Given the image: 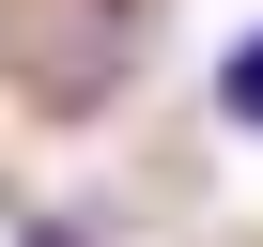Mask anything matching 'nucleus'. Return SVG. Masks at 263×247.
Returning a JSON list of instances; mask_svg holds the SVG:
<instances>
[{"label":"nucleus","instance_id":"obj_2","mask_svg":"<svg viewBox=\"0 0 263 247\" xmlns=\"http://www.w3.org/2000/svg\"><path fill=\"white\" fill-rule=\"evenodd\" d=\"M16 247H78V232H62V216H31V232H16Z\"/></svg>","mask_w":263,"mask_h":247},{"label":"nucleus","instance_id":"obj_1","mask_svg":"<svg viewBox=\"0 0 263 247\" xmlns=\"http://www.w3.org/2000/svg\"><path fill=\"white\" fill-rule=\"evenodd\" d=\"M217 123H232V139H263V31L217 62Z\"/></svg>","mask_w":263,"mask_h":247}]
</instances>
